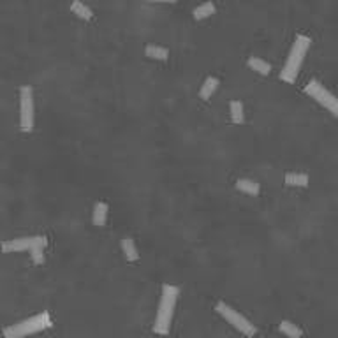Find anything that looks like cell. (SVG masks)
<instances>
[{
    "label": "cell",
    "instance_id": "obj_13",
    "mask_svg": "<svg viewBox=\"0 0 338 338\" xmlns=\"http://www.w3.org/2000/svg\"><path fill=\"white\" fill-rule=\"evenodd\" d=\"M213 13H215V4L205 2L192 11V16H194V20H206V18H210Z\"/></svg>",
    "mask_w": 338,
    "mask_h": 338
},
{
    "label": "cell",
    "instance_id": "obj_7",
    "mask_svg": "<svg viewBox=\"0 0 338 338\" xmlns=\"http://www.w3.org/2000/svg\"><path fill=\"white\" fill-rule=\"evenodd\" d=\"M46 245H48L46 236H23L4 241L0 248H2V252H23V250H32L36 247L44 248Z\"/></svg>",
    "mask_w": 338,
    "mask_h": 338
},
{
    "label": "cell",
    "instance_id": "obj_16",
    "mask_svg": "<svg viewBox=\"0 0 338 338\" xmlns=\"http://www.w3.org/2000/svg\"><path fill=\"white\" fill-rule=\"evenodd\" d=\"M247 64H248V67H250L252 71L259 72V74H263V76H268L271 72V65L268 62H264V60H261V59H256V57H250Z\"/></svg>",
    "mask_w": 338,
    "mask_h": 338
},
{
    "label": "cell",
    "instance_id": "obj_9",
    "mask_svg": "<svg viewBox=\"0 0 338 338\" xmlns=\"http://www.w3.org/2000/svg\"><path fill=\"white\" fill-rule=\"evenodd\" d=\"M218 84H220L218 78H215V76H208V78L205 79V83H203L201 90H199V97H201L203 101H208V99H211V95L217 92Z\"/></svg>",
    "mask_w": 338,
    "mask_h": 338
},
{
    "label": "cell",
    "instance_id": "obj_6",
    "mask_svg": "<svg viewBox=\"0 0 338 338\" xmlns=\"http://www.w3.org/2000/svg\"><path fill=\"white\" fill-rule=\"evenodd\" d=\"M215 310H217L218 316H222L226 319V321L229 322V324H233L234 328L238 329L240 333H243V335L247 336H254L257 333V329L254 328V324L247 321L243 316H241L240 312H236V310L233 308V306L226 305L224 301H218L217 305H215Z\"/></svg>",
    "mask_w": 338,
    "mask_h": 338
},
{
    "label": "cell",
    "instance_id": "obj_19",
    "mask_svg": "<svg viewBox=\"0 0 338 338\" xmlns=\"http://www.w3.org/2000/svg\"><path fill=\"white\" fill-rule=\"evenodd\" d=\"M30 252V257H32V261L36 264H42L44 263V252H42V247H36V248H32V250H29Z\"/></svg>",
    "mask_w": 338,
    "mask_h": 338
},
{
    "label": "cell",
    "instance_id": "obj_11",
    "mask_svg": "<svg viewBox=\"0 0 338 338\" xmlns=\"http://www.w3.org/2000/svg\"><path fill=\"white\" fill-rule=\"evenodd\" d=\"M71 11L79 18V20L90 21L92 18H94V13H92V9L88 6H84L81 0H74V2L71 4Z\"/></svg>",
    "mask_w": 338,
    "mask_h": 338
},
{
    "label": "cell",
    "instance_id": "obj_8",
    "mask_svg": "<svg viewBox=\"0 0 338 338\" xmlns=\"http://www.w3.org/2000/svg\"><path fill=\"white\" fill-rule=\"evenodd\" d=\"M107 211H109V206H107L104 201L95 203L94 211H92V220H94V226H97V228H104L106 222H107Z\"/></svg>",
    "mask_w": 338,
    "mask_h": 338
},
{
    "label": "cell",
    "instance_id": "obj_17",
    "mask_svg": "<svg viewBox=\"0 0 338 338\" xmlns=\"http://www.w3.org/2000/svg\"><path fill=\"white\" fill-rule=\"evenodd\" d=\"M231 120L234 124H243L245 122V113H243V102L241 101H231Z\"/></svg>",
    "mask_w": 338,
    "mask_h": 338
},
{
    "label": "cell",
    "instance_id": "obj_14",
    "mask_svg": "<svg viewBox=\"0 0 338 338\" xmlns=\"http://www.w3.org/2000/svg\"><path fill=\"white\" fill-rule=\"evenodd\" d=\"M145 55L148 57V59L152 60H160V62H164V60L169 59V51L166 48H160V46H147V49H145Z\"/></svg>",
    "mask_w": 338,
    "mask_h": 338
},
{
    "label": "cell",
    "instance_id": "obj_3",
    "mask_svg": "<svg viewBox=\"0 0 338 338\" xmlns=\"http://www.w3.org/2000/svg\"><path fill=\"white\" fill-rule=\"evenodd\" d=\"M53 322L51 317H49L48 312H41L34 317H29L25 321H20L16 324L9 326L2 331V335L6 338H20V336H26V335H34V333L44 331V329L51 328Z\"/></svg>",
    "mask_w": 338,
    "mask_h": 338
},
{
    "label": "cell",
    "instance_id": "obj_20",
    "mask_svg": "<svg viewBox=\"0 0 338 338\" xmlns=\"http://www.w3.org/2000/svg\"><path fill=\"white\" fill-rule=\"evenodd\" d=\"M145 2H159V4H175L176 0H145Z\"/></svg>",
    "mask_w": 338,
    "mask_h": 338
},
{
    "label": "cell",
    "instance_id": "obj_2",
    "mask_svg": "<svg viewBox=\"0 0 338 338\" xmlns=\"http://www.w3.org/2000/svg\"><path fill=\"white\" fill-rule=\"evenodd\" d=\"M310 37L306 36H296V39L293 42V48L289 51V57H287V62L284 65L282 72H280V79L286 83H294L296 78H298V72L301 69V64L305 60V55L310 48Z\"/></svg>",
    "mask_w": 338,
    "mask_h": 338
},
{
    "label": "cell",
    "instance_id": "obj_4",
    "mask_svg": "<svg viewBox=\"0 0 338 338\" xmlns=\"http://www.w3.org/2000/svg\"><path fill=\"white\" fill-rule=\"evenodd\" d=\"M303 90H305V94L310 95L317 104H321L324 109H328L329 113L338 120V97H335V95H333L321 81H317V79H310V81L305 84Z\"/></svg>",
    "mask_w": 338,
    "mask_h": 338
},
{
    "label": "cell",
    "instance_id": "obj_18",
    "mask_svg": "<svg viewBox=\"0 0 338 338\" xmlns=\"http://www.w3.org/2000/svg\"><path fill=\"white\" fill-rule=\"evenodd\" d=\"M280 331H282L284 335L293 336V338L301 336V335H303L301 329H299L296 324H293V322H291V321H282V322H280Z\"/></svg>",
    "mask_w": 338,
    "mask_h": 338
},
{
    "label": "cell",
    "instance_id": "obj_10",
    "mask_svg": "<svg viewBox=\"0 0 338 338\" xmlns=\"http://www.w3.org/2000/svg\"><path fill=\"white\" fill-rule=\"evenodd\" d=\"M122 252H124L125 259L130 261V263H136L139 259V254H137L136 243H134L132 238H124L122 240Z\"/></svg>",
    "mask_w": 338,
    "mask_h": 338
},
{
    "label": "cell",
    "instance_id": "obj_5",
    "mask_svg": "<svg viewBox=\"0 0 338 338\" xmlns=\"http://www.w3.org/2000/svg\"><path fill=\"white\" fill-rule=\"evenodd\" d=\"M20 129L23 132L34 129V88L30 84L20 88Z\"/></svg>",
    "mask_w": 338,
    "mask_h": 338
},
{
    "label": "cell",
    "instance_id": "obj_15",
    "mask_svg": "<svg viewBox=\"0 0 338 338\" xmlns=\"http://www.w3.org/2000/svg\"><path fill=\"white\" fill-rule=\"evenodd\" d=\"M286 185L289 187H306L308 185V176L303 173H287Z\"/></svg>",
    "mask_w": 338,
    "mask_h": 338
},
{
    "label": "cell",
    "instance_id": "obj_12",
    "mask_svg": "<svg viewBox=\"0 0 338 338\" xmlns=\"http://www.w3.org/2000/svg\"><path fill=\"white\" fill-rule=\"evenodd\" d=\"M236 189L245 192V194H248V195H257L261 192L259 183L254 182V180H250V178H240L236 182Z\"/></svg>",
    "mask_w": 338,
    "mask_h": 338
},
{
    "label": "cell",
    "instance_id": "obj_1",
    "mask_svg": "<svg viewBox=\"0 0 338 338\" xmlns=\"http://www.w3.org/2000/svg\"><path fill=\"white\" fill-rule=\"evenodd\" d=\"M178 294H180V289L176 286H171V284H164L162 286V296H160L157 319H155V324H153V331H155L157 335H167L169 333Z\"/></svg>",
    "mask_w": 338,
    "mask_h": 338
}]
</instances>
